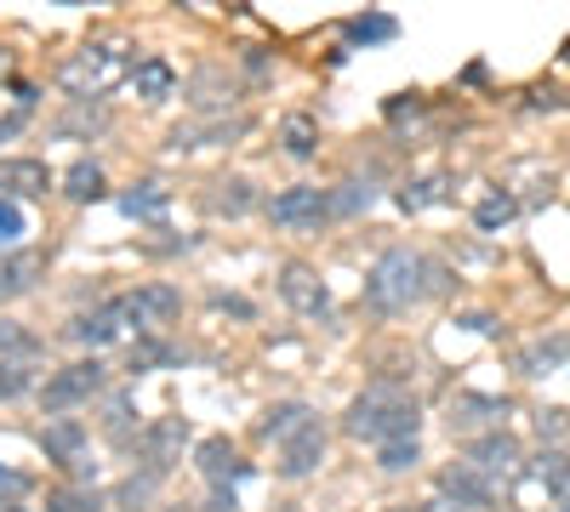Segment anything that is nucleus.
<instances>
[{
    "instance_id": "f257e3e1",
    "label": "nucleus",
    "mask_w": 570,
    "mask_h": 512,
    "mask_svg": "<svg viewBox=\"0 0 570 512\" xmlns=\"http://www.w3.org/2000/svg\"><path fill=\"white\" fill-rule=\"evenodd\" d=\"M451 285V273H445L434 256H423V251H383L377 263H371V273H365V302L377 307V314H405V307H416L423 296H434V291H445Z\"/></svg>"
},
{
    "instance_id": "f03ea898",
    "label": "nucleus",
    "mask_w": 570,
    "mask_h": 512,
    "mask_svg": "<svg viewBox=\"0 0 570 512\" xmlns=\"http://www.w3.org/2000/svg\"><path fill=\"white\" fill-rule=\"evenodd\" d=\"M132 74H137V58L126 40H92L58 69V81H63V92H74V102H97L120 81H132Z\"/></svg>"
},
{
    "instance_id": "7ed1b4c3",
    "label": "nucleus",
    "mask_w": 570,
    "mask_h": 512,
    "mask_svg": "<svg viewBox=\"0 0 570 512\" xmlns=\"http://www.w3.org/2000/svg\"><path fill=\"white\" fill-rule=\"evenodd\" d=\"M342 427L354 432V439L365 444H393V439H416V427H423V416H416V399H405L400 388H371L349 404V416H342Z\"/></svg>"
},
{
    "instance_id": "20e7f679",
    "label": "nucleus",
    "mask_w": 570,
    "mask_h": 512,
    "mask_svg": "<svg viewBox=\"0 0 570 512\" xmlns=\"http://www.w3.org/2000/svg\"><path fill=\"white\" fill-rule=\"evenodd\" d=\"M97 393H104V365H97V358H81V365H63L52 381H46L40 404L52 410V416H69V410L92 404Z\"/></svg>"
},
{
    "instance_id": "39448f33",
    "label": "nucleus",
    "mask_w": 570,
    "mask_h": 512,
    "mask_svg": "<svg viewBox=\"0 0 570 512\" xmlns=\"http://www.w3.org/2000/svg\"><path fill=\"white\" fill-rule=\"evenodd\" d=\"M178 307H183V296L171 291V285H143V291H132V296H120L126 330H160V325L178 319Z\"/></svg>"
},
{
    "instance_id": "423d86ee",
    "label": "nucleus",
    "mask_w": 570,
    "mask_h": 512,
    "mask_svg": "<svg viewBox=\"0 0 570 512\" xmlns=\"http://www.w3.org/2000/svg\"><path fill=\"white\" fill-rule=\"evenodd\" d=\"M268 217L280 228H319L331 217V188H286L268 199Z\"/></svg>"
},
{
    "instance_id": "0eeeda50",
    "label": "nucleus",
    "mask_w": 570,
    "mask_h": 512,
    "mask_svg": "<svg viewBox=\"0 0 570 512\" xmlns=\"http://www.w3.org/2000/svg\"><path fill=\"white\" fill-rule=\"evenodd\" d=\"M40 444H46V461H58V467H74L81 478H92V473H97V467H86V422H74V416L46 422Z\"/></svg>"
},
{
    "instance_id": "6e6552de",
    "label": "nucleus",
    "mask_w": 570,
    "mask_h": 512,
    "mask_svg": "<svg viewBox=\"0 0 570 512\" xmlns=\"http://www.w3.org/2000/svg\"><path fill=\"white\" fill-rule=\"evenodd\" d=\"M183 444H189V422L183 416H166V422H155V427L137 432V450H143V461L155 473H171V461L183 455Z\"/></svg>"
},
{
    "instance_id": "1a4fd4ad",
    "label": "nucleus",
    "mask_w": 570,
    "mask_h": 512,
    "mask_svg": "<svg viewBox=\"0 0 570 512\" xmlns=\"http://www.w3.org/2000/svg\"><path fill=\"white\" fill-rule=\"evenodd\" d=\"M280 296L296 307V314H308V319H326V314H331V291L319 285V273L303 268V263H291V268L280 273Z\"/></svg>"
},
{
    "instance_id": "9d476101",
    "label": "nucleus",
    "mask_w": 570,
    "mask_h": 512,
    "mask_svg": "<svg viewBox=\"0 0 570 512\" xmlns=\"http://www.w3.org/2000/svg\"><path fill=\"white\" fill-rule=\"evenodd\" d=\"M490 496H497V484H490L480 467H468V461H457V467L439 473V501H451L457 512L462 507H490Z\"/></svg>"
},
{
    "instance_id": "9b49d317",
    "label": "nucleus",
    "mask_w": 570,
    "mask_h": 512,
    "mask_svg": "<svg viewBox=\"0 0 570 512\" xmlns=\"http://www.w3.org/2000/svg\"><path fill=\"white\" fill-rule=\"evenodd\" d=\"M245 125L252 120H229V114H217V120H194V125H178V132H171V154H194V148H211V143H229V137H245Z\"/></svg>"
},
{
    "instance_id": "f8f14e48",
    "label": "nucleus",
    "mask_w": 570,
    "mask_h": 512,
    "mask_svg": "<svg viewBox=\"0 0 570 512\" xmlns=\"http://www.w3.org/2000/svg\"><path fill=\"white\" fill-rule=\"evenodd\" d=\"M468 467H480L490 484H497V478H508V473L519 467V444H513L508 432L497 427V432H485V439L468 444Z\"/></svg>"
},
{
    "instance_id": "ddd939ff",
    "label": "nucleus",
    "mask_w": 570,
    "mask_h": 512,
    "mask_svg": "<svg viewBox=\"0 0 570 512\" xmlns=\"http://www.w3.org/2000/svg\"><path fill=\"white\" fill-rule=\"evenodd\" d=\"M194 467H201V473L217 484V490H229L234 478L252 473V467H245V461L234 455V444H229V439H201V450H194Z\"/></svg>"
},
{
    "instance_id": "4468645a",
    "label": "nucleus",
    "mask_w": 570,
    "mask_h": 512,
    "mask_svg": "<svg viewBox=\"0 0 570 512\" xmlns=\"http://www.w3.org/2000/svg\"><path fill=\"white\" fill-rule=\"evenodd\" d=\"M120 330H126V314H120V302H109V307H92V314H81L69 325V337L81 342V348H109Z\"/></svg>"
},
{
    "instance_id": "2eb2a0df",
    "label": "nucleus",
    "mask_w": 570,
    "mask_h": 512,
    "mask_svg": "<svg viewBox=\"0 0 570 512\" xmlns=\"http://www.w3.org/2000/svg\"><path fill=\"white\" fill-rule=\"evenodd\" d=\"M40 273H46V256H40V251H17V256H7V263H0V307L17 302L23 291H35Z\"/></svg>"
},
{
    "instance_id": "dca6fc26",
    "label": "nucleus",
    "mask_w": 570,
    "mask_h": 512,
    "mask_svg": "<svg viewBox=\"0 0 570 512\" xmlns=\"http://www.w3.org/2000/svg\"><path fill=\"white\" fill-rule=\"evenodd\" d=\"M319 455H326V432L308 427V432H296L291 444H280V473L286 478H308L319 467Z\"/></svg>"
},
{
    "instance_id": "f3484780",
    "label": "nucleus",
    "mask_w": 570,
    "mask_h": 512,
    "mask_svg": "<svg viewBox=\"0 0 570 512\" xmlns=\"http://www.w3.org/2000/svg\"><path fill=\"white\" fill-rule=\"evenodd\" d=\"M46 188H52V171H46L40 160H0V194H23V199H29V194H46Z\"/></svg>"
},
{
    "instance_id": "a211bd4d",
    "label": "nucleus",
    "mask_w": 570,
    "mask_h": 512,
    "mask_svg": "<svg viewBox=\"0 0 570 512\" xmlns=\"http://www.w3.org/2000/svg\"><path fill=\"white\" fill-rule=\"evenodd\" d=\"M308 427H319V422H314V410H308V404H296V399H286V404H275V410L263 416V439L291 444L296 432H308Z\"/></svg>"
},
{
    "instance_id": "6ab92c4d",
    "label": "nucleus",
    "mask_w": 570,
    "mask_h": 512,
    "mask_svg": "<svg viewBox=\"0 0 570 512\" xmlns=\"http://www.w3.org/2000/svg\"><path fill=\"white\" fill-rule=\"evenodd\" d=\"M525 473H531V478H536V484H542V490H548L559 507L570 501V455H565V450H542Z\"/></svg>"
},
{
    "instance_id": "aec40b11",
    "label": "nucleus",
    "mask_w": 570,
    "mask_h": 512,
    "mask_svg": "<svg viewBox=\"0 0 570 512\" xmlns=\"http://www.w3.org/2000/svg\"><path fill=\"white\" fill-rule=\"evenodd\" d=\"M171 86H178V69H171L166 58H143L137 74H132V92H137L143 102H166Z\"/></svg>"
},
{
    "instance_id": "412c9836",
    "label": "nucleus",
    "mask_w": 570,
    "mask_h": 512,
    "mask_svg": "<svg viewBox=\"0 0 570 512\" xmlns=\"http://www.w3.org/2000/svg\"><path fill=\"white\" fill-rule=\"evenodd\" d=\"M166 205H171V194H166L160 183H137V188L120 194V211L137 217V222H160V217H166Z\"/></svg>"
},
{
    "instance_id": "4be33fe9",
    "label": "nucleus",
    "mask_w": 570,
    "mask_h": 512,
    "mask_svg": "<svg viewBox=\"0 0 570 512\" xmlns=\"http://www.w3.org/2000/svg\"><path fill=\"white\" fill-rule=\"evenodd\" d=\"M570 358V337H548V342H531L525 353H519V376H548L559 370Z\"/></svg>"
},
{
    "instance_id": "5701e85b",
    "label": "nucleus",
    "mask_w": 570,
    "mask_h": 512,
    "mask_svg": "<svg viewBox=\"0 0 570 512\" xmlns=\"http://www.w3.org/2000/svg\"><path fill=\"white\" fill-rule=\"evenodd\" d=\"M206 205H211L217 217H245L257 205V194H252L245 176H229V183H217V194H206Z\"/></svg>"
},
{
    "instance_id": "b1692460",
    "label": "nucleus",
    "mask_w": 570,
    "mask_h": 512,
    "mask_svg": "<svg viewBox=\"0 0 570 512\" xmlns=\"http://www.w3.org/2000/svg\"><path fill=\"white\" fill-rule=\"evenodd\" d=\"M342 35H349V46H377V40H393V35H400V23H393L388 12H365V17H349V23H342Z\"/></svg>"
},
{
    "instance_id": "393cba45",
    "label": "nucleus",
    "mask_w": 570,
    "mask_h": 512,
    "mask_svg": "<svg viewBox=\"0 0 570 512\" xmlns=\"http://www.w3.org/2000/svg\"><path fill=\"white\" fill-rule=\"evenodd\" d=\"M29 358H40V337H29L12 319H0V365H29Z\"/></svg>"
},
{
    "instance_id": "a878e982",
    "label": "nucleus",
    "mask_w": 570,
    "mask_h": 512,
    "mask_svg": "<svg viewBox=\"0 0 570 512\" xmlns=\"http://www.w3.org/2000/svg\"><path fill=\"white\" fill-rule=\"evenodd\" d=\"M508 416V399H480V393H462L451 404V427H474V422H497Z\"/></svg>"
},
{
    "instance_id": "bb28decb",
    "label": "nucleus",
    "mask_w": 570,
    "mask_h": 512,
    "mask_svg": "<svg viewBox=\"0 0 570 512\" xmlns=\"http://www.w3.org/2000/svg\"><path fill=\"white\" fill-rule=\"evenodd\" d=\"M63 194H69L74 205H86V199H97V194H104V171H97L92 160H74V166L63 171Z\"/></svg>"
},
{
    "instance_id": "cd10ccee",
    "label": "nucleus",
    "mask_w": 570,
    "mask_h": 512,
    "mask_svg": "<svg viewBox=\"0 0 570 512\" xmlns=\"http://www.w3.org/2000/svg\"><path fill=\"white\" fill-rule=\"evenodd\" d=\"M519 217V199L513 194H485L480 205H474V222L485 228V234H497V228H508Z\"/></svg>"
},
{
    "instance_id": "c85d7f7f",
    "label": "nucleus",
    "mask_w": 570,
    "mask_h": 512,
    "mask_svg": "<svg viewBox=\"0 0 570 512\" xmlns=\"http://www.w3.org/2000/svg\"><path fill=\"white\" fill-rule=\"evenodd\" d=\"M280 137H286V154H296V160H308V154L319 148V125H314L308 114H291V120L280 125Z\"/></svg>"
},
{
    "instance_id": "c756f323",
    "label": "nucleus",
    "mask_w": 570,
    "mask_h": 512,
    "mask_svg": "<svg viewBox=\"0 0 570 512\" xmlns=\"http://www.w3.org/2000/svg\"><path fill=\"white\" fill-rule=\"evenodd\" d=\"M46 512H104V496H97L92 484H74V490L46 496Z\"/></svg>"
},
{
    "instance_id": "7c9ffc66",
    "label": "nucleus",
    "mask_w": 570,
    "mask_h": 512,
    "mask_svg": "<svg viewBox=\"0 0 570 512\" xmlns=\"http://www.w3.org/2000/svg\"><path fill=\"white\" fill-rule=\"evenodd\" d=\"M439 199H445V176H423V183L400 188V211L416 217V211H428V205H439Z\"/></svg>"
},
{
    "instance_id": "2f4dec72",
    "label": "nucleus",
    "mask_w": 570,
    "mask_h": 512,
    "mask_svg": "<svg viewBox=\"0 0 570 512\" xmlns=\"http://www.w3.org/2000/svg\"><path fill=\"white\" fill-rule=\"evenodd\" d=\"M371 194L365 183H342V188H331V217H360V211H371Z\"/></svg>"
},
{
    "instance_id": "473e14b6",
    "label": "nucleus",
    "mask_w": 570,
    "mask_h": 512,
    "mask_svg": "<svg viewBox=\"0 0 570 512\" xmlns=\"http://www.w3.org/2000/svg\"><path fill=\"white\" fill-rule=\"evenodd\" d=\"M104 120H109V114H104V102H81L74 114H63V120H58V132H63V137H74V132H97Z\"/></svg>"
},
{
    "instance_id": "72a5a7b5",
    "label": "nucleus",
    "mask_w": 570,
    "mask_h": 512,
    "mask_svg": "<svg viewBox=\"0 0 570 512\" xmlns=\"http://www.w3.org/2000/svg\"><path fill=\"white\" fill-rule=\"evenodd\" d=\"M536 439L542 444H565L570 439V410H536Z\"/></svg>"
},
{
    "instance_id": "f704fd0d",
    "label": "nucleus",
    "mask_w": 570,
    "mask_h": 512,
    "mask_svg": "<svg viewBox=\"0 0 570 512\" xmlns=\"http://www.w3.org/2000/svg\"><path fill=\"white\" fill-rule=\"evenodd\" d=\"M377 467H383V473H405V467H416V439H393V444H383V450H377Z\"/></svg>"
},
{
    "instance_id": "c9c22d12",
    "label": "nucleus",
    "mask_w": 570,
    "mask_h": 512,
    "mask_svg": "<svg viewBox=\"0 0 570 512\" xmlns=\"http://www.w3.org/2000/svg\"><path fill=\"white\" fill-rule=\"evenodd\" d=\"M23 234H29V217H23L17 199H0V245H17Z\"/></svg>"
},
{
    "instance_id": "e433bc0d",
    "label": "nucleus",
    "mask_w": 570,
    "mask_h": 512,
    "mask_svg": "<svg viewBox=\"0 0 570 512\" xmlns=\"http://www.w3.org/2000/svg\"><path fill=\"white\" fill-rule=\"evenodd\" d=\"M23 388H29V370H23V365H0V399H17Z\"/></svg>"
},
{
    "instance_id": "4c0bfd02",
    "label": "nucleus",
    "mask_w": 570,
    "mask_h": 512,
    "mask_svg": "<svg viewBox=\"0 0 570 512\" xmlns=\"http://www.w3.org/2000/svg\"><path fill=\"white\" fill-rule=\"evenodd\" d=\"M531 109H570L565 92H531Z\"/></svg>"
},
{
    "instance_id": "58836bf2",
    "label": "nucleus",
    "mask_w": 570,
    "mask_h": 512,
    "mask_svg": "<svg viewBox=\"0 0 570 512\" xmlns=\"http://www.w3.org/2000/svg\"><path fill=\"white\" fill-rule=\"evenodd\" d=\"M462 325H468V330H480V337H497V330H502V325H497V319H490V314H468Z\"/></svg>"
},
{
    "instance_id": "ea45409f",
    "label": "nucleus",
    "mask_w": 570,
    "mask_h": 512,
    "mask_svg": "<svg viewBox=\"0 0 570 512\" xmlns=\"http://www.w3.org/2000/svg\"><path fill=\"white\" fill-rule=\"evenodd\" d=\"M211 307H229V314H240V319H252V302H240V296H211Z\"/></svg>"
},
{
    "instance_id": "a19ab883",
    "label": "nucleus",
    "mask_w": 570,
    "mask_h": 512,
    "mask_svg": "<svg viewBox=\"0 0 570 512\" xmlns=\"http://www.w3.org/2000/svg\"><path fill=\"white\" fill-rule=\"evenodd\" d=\"M23 120H29V114H0V143L17 137V132H23Z\"/></svg>"
},
{
    "instance_id": "79ce46f5",
    "label": "nucleus",
    "mask_w": 570,
    "mask_h": 512,
    "mask_svg": "<svg viewBox=\"0 0 570 512\" xmlns=\"http://www.w3.org/2000/svg\"><path fill=\"white\" fill-rule=\"evenodd\" d=\"M0 490H12V496H23V473H7V467H0Z\"/></svg>"
},
{
    "instance_id": "37998d69",
    "label": "nucleus",
    "mask_w": 570,
    "mask_h": 512,
    "mask_svg": "<svg viewBox=\"0 0 570 512\" xmlns=\"http://www.w3.org/2000/svg\"><path fill=\"white\" fill-rule=\"evenodd\" d=\"M7 74H12V51L0 46V81H7Z\"/></svg>"
},
{
    "instance_id": "c03bdc74",
    "label": "nucleus",
    "mask_w": 570,
    "mask_h": 512,
    "mask_svg": "<svg viewBox=\"0 0 570 512\" xmlns=\"http://www.w3.org/2000/svg\"><path fill=\"white\" fill-rule=\"evenodd\" d=\"M423 512H457V507H451V501H428Z\"/></svg>"
},
{
    "instance_id": "a18cd8bd",
    "label": "nucleus",
    "mask_w": 570,
    "mask_h": 512,
    "mask_svg": "<svg viewBox=\"0 0 570 512\" xmlns=\"http://www.w3.org/2000/svg\"><path fill=\"white\" fill-rule=\"evenodd\" d=\"M0 512H23V507H17V501H0Z\"/></svg>"
},
{
    "instance_id": "49530a36",
    "label": "nucleus",
    "mask_w": 570,
    "mask_h": 512,
    "mask_svg": "<svg viewBox=\"0 0 570 512\" xmlns=\"http://www.w3.org/2000/svg\"><path fill=\"white\" fill-rule=\"evenodd\" d=\"M178 512H183V507H178Z\"/></svg>"
}]
</instances>
